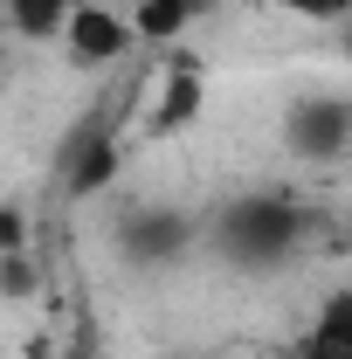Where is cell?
Masks as SVG:
<instances>
[{
  "label": "cell",
  "mask_w": 352,
  "mask_h": 359,
  "mask_svg": "<svg viewBox=\"0 0 352 359\" xmlns=\"http://www.w3.org/2000/svg\"><path fill=\"white\" fill-rule=\"evenodd\" d=\"M215 256H228L235 269H276L311 242V208L290 194H235L208 228Z\"/></svg>",
  "instance_id": "1"
},
{
  "label": "cell",
  "mask_w": 352,
  "mask_h": 359,
  "mask_svg": "<svg viewBox=\"0 0 352 359\" xmlns=\"http://www.w3.org/2000/svg\"><path fill=\"white\" fill-rule=\"evenodd\" d=\"M283 138H290L297 159H318V166L346 159V152H352V97H339V90H311V97H297L290 118H283Z\"/></svg>",
  "instance_id": "2"
},
{
  "label": "cell",
  "mask_w": 352,
  "mask_h": 359,
  "mask_svg": "<svg viewBox=\"0 0 352 359\" xmlns=\"http://www.w3.org/2000/svg\"><path fill=\"white\" fill-rule=\"evenodd\" d=\"M152 76H159V90L145 97V111H138V132H145V138H173V132H187V125L201 118V104H208L201 62H194V55H166Z\"/></svg>",
  "instance_id": "3"
},
{
  "label": "cell",
  "mask_w": 352,
  "mask_h": 359,
  "mask_svg": "<svg viewBox=\"0 0 352 359\" xmlns=\"http://www.w3.org/2000/svg\"><path fill=\"white\" fill-rule=\"evenodd\" d=\"M62 55L76 62V69H104V62H118V55H132L138 35H132V21L118 14V7H104V0H83L69 21H62Z\"/></svg>",
  "instance_id": "4"
},
{
  "label": "cell",
  "mask_w": 352,
  "mask_h": 359,
  "mask_svg": "<svg viewBox=\"0 0 352 359\" xmlns=\"http://www.w3.org/2000/svg\"><path fill=\"white\" fill-rule=\"evenodd\" d=\"M118 235H125V256H138V263H173V256L194 249L201 228L187 222L180 208H138V215L118 222Z\"/></svg>",
  "instance_id": "5"
},
{
  "label": "cell",
  "mask_w": 352,
  "mask_h": 359,
  "mask_svg": "<svg viewBox=\"0 0 352 359\" xmlns=\"http://www.w3.org/2000/svg\"><path fill=\"white\" fill-rule=\"evenodd\" d=\"M290 359H352V290H332Z\"/></svg>",
  "instance_id": "6"
},
{
  "label": "cell",
  "mask_w": 352,
  "mask_h": 359,
  "mask_svg": "<svg viewBox=\"0 0 352 359\" xmlns=\"http://www.w3.org/2000/svg\"><path fill=\"white\" fill-rule=\"evenodd\" d=\"M83 0H0V14H7V28L21 35V42H48V35H62V21L76 14Z\"/></svg>",
  "instance_id": "7"
},
{
  "label": "cell",
  "mask_w": 352,
  "mask_h": 359,
  "mask_svg": "<svg viewBox=\"0 0 352 359\" xmlns=\"http://www.w3.org/2000/svg\"><path fill=\"white\" fill-rule=\"evenodd\" d=\"M187 21H194V14H187L180 0H138V7H132V35H138V42H152V48L180 42Z\"/></svg>",
  "instance_id": "8"
},
{
  "label": "cell",
  "mask_w": 352,
  "mask_h": 359,
  "mask_svg": "<svg viewBox=\"0 0 352 359\" xmlns=\"http://www.w3.org/2000/svg\"><path fill=\"white\" fill-rule=\"evenodd\" d=\"M269 7H283L297 21H352V0H269Z\"/></svg>",
  "instance_id": "9"
},
{
  "label": "cell",
  "mask_w": 352,
  "mask_h": 359,
  "mask_svg": "<svg viewBox=\"0 0 352 359\" xmlns=\"http://www.w3.org/2000/svg\"><path fill=\"white\" fill-rule=\"evenodd\" d=\"M21 249H28V208L7 201L0 208V256H21Z\"/></svg>",
  "instance_id": "10"
},
{
  "label": "cell",
  "mask_w": 352,
  "mask_h": 359,
  "mask_svg": "<svg viewBox=\"0 0 352 359\" xmlns=\"http://www.w3.org/2000/svg\"><path fill=\"white\" fill-rule=\"evenodd\" d=\"M0 290H7V297H28V290H35V263H28V249H21V256H0Z\"/></svg>",
  "instance_id": "11"
},
{
  "label": "cell",
  "mask_w": 352,
  "mask_h": 359,
  "mask_svg": "<svg viewBox=\"0 0 352 359\" xmlns=\"http://www.w3.org/2000/svg\"><path fill=\"white\" fill-rule=\"evenodd\" d=\"M180 7H187V14H208V7H215V0H180Z\"/></svg>",
  "instance_id": "12"
},
{
  "label": "cell",
  "mask_w": 352,
  "mask_h": 359,
  "mask_svg": "<svg viewBox=\"0 0 352 359\" xmlns=\"http://www.w3.org/2000/svg\"><path fill=\"white\" fill-rule=\"evenodd\" d=\"M339 48H346V55H352V21H346V35H339Z\"/></svg>",
  "instance_id": "13"
},
{
  "label": "cell",
  "mask_w": 352,
  "mask_h": 359,
  "mask_svg": "<svg viewBox=\"0 0 352 359\" xmlns=\"http://www.w3.org/2000/svg\"><path fill=\"white\" fill-rule=\"evenodd\" d=\"M249 359H290V353H249Z\"/></svg>",
  "instance_id": "14"
},
{
  "label": "cell",
  "mask_w": 352,
  "mask_h": 359,
  "mask_svg": "<svg viewBox=\"0 0 352 359\" xmlns=\"http://www.w3.org/2000/svg\"><path fill=\"white\" fill-rule=\"evenodd\" d=\"M242 7H269V0H242Z\"/></svg>",
  "instance_id": "15"
},
{
  "label": "cell",
  "mask_w": 352,
  "mask_h": 359,
  "mask_svg": "<svg viewBox=\"0 0 352 359\" xmlns=\"http://www.w3.org/2000/svg\"><path fill=\"white\" fill-rule=\"evenodd\" d=\"M0 35H7V14H0Z\"/></svg>",
  "instance_id": "16"
}]
</instances>
